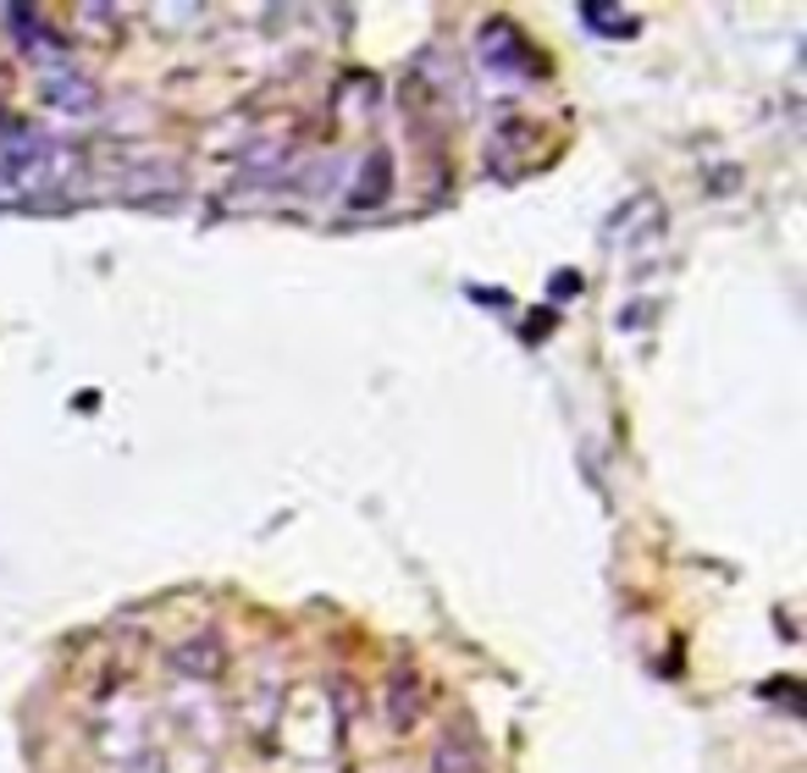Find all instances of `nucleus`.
I'll list each match as a JSON object with an SVG mask.
<instances>
[{
	"label": "nucleus",
	"instance_id": "nucleus-1",
	"mask_svg": "<svg viewBox=\"0 0 807 773\" xmlns=\"http://www.w3.org/2000/svg\"><path fill=\"white\" fill-rule=\"evenodd\" d=\"M482 56H486V67H498V72H514V78H537V72H548V61H542V56L525 44V33H520L514 22H486Z\"/></svg>",
	"mask_w": 807,
	"mask_h": 773
},
{
	"label": "nucleus",
	"instance_id": "nucleus-5",
	"mask_svg": "<svg viewBox=\"0 0 807 773\" xmlns=\"http://www.w3.org/2000/svg\"><path fill=\"white\" fill-rule=\"evenodd\" d=\"M575 17H581L592 33H603V39H631V33H637V17L620 11V6H598V0H587Z\"/></svg>",
	"mask_w": 807,
	"mask_h": 773
},
{
	"label": "nucleus",
	"instance_id": "nucleus-2",
	"mask_svg": "<svg viewBox=\"0 0 807 773\" xmlns=\"http://www.w3.org/2000/svg\"><path fill=\"white\" fill-rule=\"evenodd\" d=\"M432 773H492V769H486L482 741L465 724H449L437 735V746H432Z\"/></svg>",
	"mask_w": 807,
	"mask_h": 773
},
{
	"label": "nucleus",
	"instance_id": "nucleus-3",
	"mask_svg": "<svg viewBox=\"0 0 807 773\" xmlns=\"http://www.w3.org/2000/svg\"><path fill=\"white\" fill-rule=\"evenodd\" d=\"M171 663L183 668V674H199V680H210V674H222V646H216V635H194V641H183L177 652H171Z\"/></svg>",
	"mask_w": 807,
	"mask_h": 773
},
{
	"label": "nucleus",
	"instance_id": "nucleus-8",
	"mask_svg": "<svg viewBox=\"0 0 807 773\" xmlns=\"http://www.w3.org/2000/svg\"><path fill=\"white\" fill-rule=\"evenodd\" d=\"M45 89H50V100H61V106H89V89L72 83V72H50Z\"/></svg>",
	"mask_w": 807,
	"mask_h": 773
},
{
	"label": "nucleus",
	"instance_id": "nucleus-4",
	"mask_svg": "<svg viewBox=\"0 0 807 773\" xmlns=\"http://www.w3.org/2000/svg\"><path fill=\"white\" fill-rule=\"evenodd\" d=\"M0 17H6V28H11V39H17L22 50H61V39L45 33V22H39L28 6H6Z\"/></svg>",
	"mask_w": 807,
	"mask_h": 773
},
{
	"label": "nucleus",
	"instance_id": "nucleus-7",
	"mask_svg": "<svg viewBox=\"0 0 807 773\" xmlns=\"http://www.w3.org/2000/svg\"><path fill=\"white\" fill-rule=\"evenodd\" d=\"M415 713H421V696H415V674H393V685H387V724L393 730H410L415 724Z\"/></svg>",
	"mask_w": 807,
	"mask_h": 773
},
{
	"label": "nucleus",
	"instance_id": "nucleus-6",
	"mask_svg": "<svg viewBox=\"0 0 807 773\" xmlns=\"http://www.w3.org/2000/svg\"><path fill=\"white\" fill-rule=\"evenodd\" d=\"M387 194H393V160H387V155H371V160H365V171H360L354 205L365 210V205H382Z\"/></svg>",
	"mask_w": 807,
	"mask_h": 773
}]
</instances>
